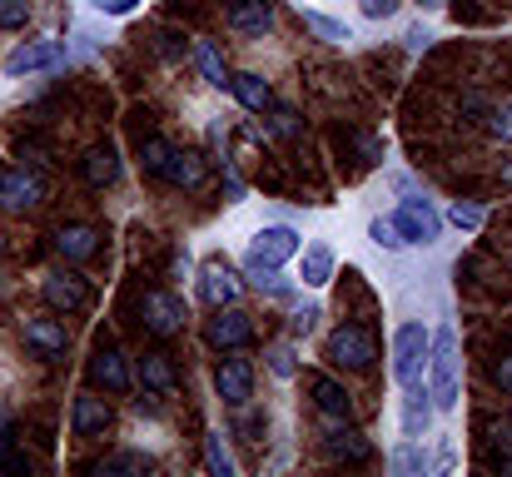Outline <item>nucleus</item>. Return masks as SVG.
I'll use <instances>...</instances> for the list:
<instances>
[{
    "label": "nucleus",
    "mask_w": 512,
    "mask_h": 477,
    "mask_svg": "<svg viewBox=\"0 0 512 477\" xmlns=\"http://www.w3.org/2000/svg\"><path fill=\"white\" fill-rule=\"evenodd\" d=\"M294 254H299V234H294L289 224H269V229H259L254 244H249V259H254V264H269V269L289 264Z\"/></svg>",
    "instance_id": "8"
},
{
    "label": "nucleus",
    "mask_w": 512,
    "mask_h": 477,
    "mask_svg": "<svg viewBox=\"0 0 512 477\" xmlns=\"http://www.w3.org/2000/svg\"><path fill=\"white\" fill-rule=\"evenodd\" d=\"M269 368H274L279 378H294V373H299V363H294V348H289V343H274V348H269Z\"/></svg>",
    "instance_id": "33"
},
{
    "label": "nucleus",
    "mask_w": 512,
    "mask_h": 477,
    "mask_svg": "<svg viewBox=\"0 0 512 477\" xmlns=\"http://www.w3.org/2000/svg\"><path fill=\"white\" fill-rule=\"evenodd\" d=\"M204 338L219 348V353H234V348H249L254 343V318L244 314L239 304H224L219 314L204 323Z\"/></svg>",
    "instance_id": "5"
},
{
    "label": "nucleus",
    "mask_w": 512,
    "mask_h": 477,
    "mask_svg": "<svg viewBox=\"0 0 512 477\" xmlns=\"http://www.w3.org/2000/svg\"><path fill=\"white\" fill-rule=\"evenodd\" d=\"M493 130H498V140H508L512 145V105H503V110L493 115Z\"/></svg>",
    "instance_id": "40"
},
{
    "label": "nucleus",
    "mask_w": 512,
    "mask_h": 477,
    "mask_svg": "<svg viewBox=\"0 0 512 477\" xmlns=\"http://www.w3.org/2000/svg\"><path fill=\"white\" fill-rule=\"evenodd\" d=\"M304 25H309L319 40H353V30H348L343 20H334V15H319V10H304Z\"/></svg>",
    "instance_id": "29"
},
{
    "label": "nucleus",
    "mask_w": 512,
    "mask_h": 477,
    "mask_svg": "<svg viewBox=\"0 0 512 477\" xmlns=\"http://www.w3.org/2000/svg\"><path fill=\"white\" fill-rule=\"evenodd\" d=\"M299 279H304L309 289H324V284L334 279V249H329V244H309L304 259H299Z\"/></svg>",
    "instance_id": "23"
},
{
    "label": "nucleus",
    "mask_w": 512,
    "mask_h": 477,
    "mask_svg": "<svg viewBox=\"0 0 512 477\" xmlns=\"http://www.w3.org/2000/svg\"><path fill=\"white\" fill-rule=\"evenodd\" d=\"M428 40H433V35H428V30H408V45H413V50H423V45H428Z\"/></svg>",
    "instance_id": "43"
},
{
    "label": "nucleus",
    "mask_w": 512,
    "mask_h": 477,
    "mask_svg": "<svg viewBox=\"0 0 512 477\" xmlns=\"http://www.w3.org/2000/svg\"><path fill=\"white\" fill-rule=\"evenodd\" d=\"M65 60V45L60 40H25L5 55V75H35V70H50Z\"/></svg>",
    "instance_id": "9"
},
{
    "label": "nucleus",
    "mask_w": 512,
    "mask_h": 477,
    "mask_svg": "<svg viewBox=\"0 0 512 477\" xmlns=\"http://www.w3.org/2000/svg\"><path fill=\"white\" fill-rule=\"evenodd\" d=\"M150 463L140 458V453H125V458H115V463H100V473H145Z\"/></svg>",
    "instance_id": "35"
},
{
    "label": "nucleus",
    "mask_w": 512,
    "mask_h": 477,
    "mask_svg": "<svg viewBox=\"0 0 512 477\" xmlns=\"http://www.w3.org/2000/svg\"><path fill=\"white\" fill-rule=\"evenodd\" d=\"M244 274H249V284H254V289H264V294H274V299H284V294H289V284H284V279H279V269H269V264L244 259Z\"/></svg>",
    "instance_id": "27"
},
{
    "label": "nucleus",
    "mask_w": 512,
    "mask_h": 477,
    "mask_svg": "<svg viewBox=\"0 0 512 477\" xmlns=\"http://www.w3.org/2000/svg\"><path fill=\"white\" fill-rule=\"evenodd\" d=\"M428 428H433V393L423 383H413L408 403H403V433H408V443H423Z\"/></svg>",
    "instance_id": "17"
},
{
    "label": "nucleus",
    "mask_w": 512,
    "mask_h": 477,
    "mask_svg": "<svg viewBox=\"0 0 512 477\" xmlns=\"http://www.w3.org/2000/svg\"><path fill=\"white\" fill-rule=\"evenodd\" d=\"M25 343L40 353V358H60L65 348H70V333H65V323L60 318H25Z\"/></svg>",
    "instance_id": "16"
},
{
    "label": "nucleus",
    "mask_w": 512,
    "mask_h": 477,
    "mask_svg": "<svg viewBox=\"0 0 512 477\" xmlns=\"http://www.w3.org/2000/svg\"><path fill=\"white\" fill-rule=\"evenodd\" d=\"M184 318H189L184 299H174V294H165V289L145 294V328H150V333H160V338H174V333L184 328Z\"/></svg>",
    "instance_id": "12"
},
{
    "label": "nucleus",
    "mask_w": 512,
    "mask_h": 477,
    "mask_svg": "<svg viewBox=\"0 0 512 477\" xmlns=\"http://www.w3.org/2000/svg\"><path fill=\"white\" fill-rule=\"evenodd\" d=\"M508 184H512V164H508Z\"/></svg>",
    "instance_id": "46"
},
{
    "label": "nucleus",
    "mask_w": 512,
    "mask_h": 477,
    "mask_svg": "<svg viewBox=\"0 0 512 477\" xmlns=\"http://www.w3.org/2000/svg\"><path fill=\"white\" fill-rule=\"evenodd\" d=\"M0 473H30V458H25V453H15V448H5V443H0Z\"/></svg>",
    "instance_id": "36"
},
{
    "label": "nucleus",
    "mask_w": 512,
    "mask_h": 477,
    "mask_svg": "<svg viewBox=\"0 0 512 477\" xmlns=\"http://www.w3.org/2000/svg\"><path fill=\"white\" fill-rule=\"evenodd\" d=\"M160 179L174 184V189H199V184L209 179V164H204L199 150H170L165 169H160Z\"/></svg>",
    "instance_id": "15"
},
{
    "label": "nucleus",
    "mask_w": 512,
    "mask_h": 477,
    "mask_svg": "<svg viewBox=\"0 0 512 477\" xmlns=\"http://www.w3.org/2000/svg\"><path fill=\"white\" fill-rule=\"evenodd\" d=\"M393 224H398V234H403L408 244H433V239L443 234V214H438V209H433V199H423V194L398 199Z\"/></svg>",
    "instance_id": "3"
},
{
    "label": "nucleus",
    "mask_w": 512,
    "mask_h": 477,
    "mask_svg": "<svg viewBox=\"0 0 512 477\" xmlns=\"http://www.w3.org/2000/svg\"><path fill=\"white\" fill-rule=\"evenodd\" d=\"M170 140H160V135H155V140H145V145H140V164H145V169H150V174H160V169H165V159H170Z\"/></svg>",
    "instance_id": "32"
},
{
    "label": "nucleus",
    "mask_w": 512,
    "mask_h": 477,
    "mask_svg": "<svg viewBox=\"0 0 512 477\" xmlns=\"http://www.w3.org/2000/svg\"><path fill=\"white\" fill-rule=\"evenodd\" d=\"M110 423H115V413H110V403L100 393H80L75 398V408H70L75 438H100V433H110Z\"/></svg>",
    "instance_id": "13"
},
{
    "label": "nucleus",
    "mask_w": 512,
    "mask_h": 477,
    "mask_svg": "<svg viewBox=\"0 0 512 477\" xmlns=\"http://www.w3.org/2000/svg\"><path fill=\"white\" fill-rule=\"evenodd\" d=\"M304 388L314 393V408L324 413V418H334V423H348V413H353V393L343 388V383H334L329 373H304Z\"/></svg>",
    "instance_id": "11"
},
{
    "label": "nucleus",
    "mask_w": 512,
    "mask_h": 477,
    "mask_svg": "<svg viewBox=\"0 0 512 477\" xmlns=\"http://www.w3.org/2000/svg\"><path fill=\"white\" fill-rule=\"evenodd\" d=\"M0 244H5V234H0Z\"/></svg>",
    "instance_id": "47"
},
{
    "label": "nucleus",
    "mask_w": 512,
    "mask_h": 477,
    "mask_svg": "<svg viewBox=\"0 0 512 477\" xmlns=\"http://www.w3.org/2000/svg\"><path fill=\"white\" fill-rule=\"evenodd\" d=\"M314 323H319V309L309 304V309H299V314H294V333H314Z\"/></svg>",
    "instance_id": "41"
},
{
    "label": "nucleus",
    "mask_w": 512,
    "mask_h": 477,
    "mask_svg": "<svg viewBox=\"0 0 512 477\" xmlns=\"http://www.w3.org/2000/svg\"><path fill=\"white\" fill-rule=\"evenodd\" d=\"M428 343H433V333H428L423 323H403V328H398V338H393V378H398L403 388L423 383V368H428Z\"/></svg>",
    "instance_id": "2"
},
{
    "label": "nucleus",
    "mask_w": 512,
    "mask_h": 477,
    "mask_svg": "<svg viewBox=\"0 0 512 477\" xmlns=\"http://www.w3.org/2000/svg\"><path fill=\"white\" fill-rule=\"evenodd\" d=\"M140 0H95V10H105V15H130Z\"/></svg>",
    "instance_id": "42"
},
{
    "label": "nucleus",
    "mask_w": 512,
    "mask_h": 477,
    "mask_svg": "<svg viewBox=\"0 0 512 477\" xmlns=\"http://www.w3.org/2000/svg\"><path fill=\"white\" fill-rule=\"evenodd\" d=\"M140 383H145L150 393H174V363H170V353H145V358H140Z\"/></svg>",
    "instance_id": "25"
},
{
    "label": "nucleus",
    "mask_w": 512,
    "mask_h": 477,
    "mask_svg": "<svg viewBox=\"0 0 512 477\" xmlns=\"http://www.w3.org/2000/svg\"><path fill=\"white\" fill-rule=\"evenodd\" d=\"M55 249H60L70 264H85V259L100 249V234H95L90 224H65V229L55 234Z\"/></svg>",
    "instance_id": "22"
},
{
    "label": "nucleus",
    "mask_w": 512,
    "mask_h": 477,
    "mask_svg": "<svg viewBox=\"0 0 512 477\" xmlns=\"http://www.w3.org/2000/svg\"><path fill=\"white\" fill-rule=\"evenodd\" d=\"M428 393H433V408H458V333L453 328H438L433 343H428Z\"/></svg>",
    "instance_id": "1"
},
{
    "label": "nucleus",
    "mask_w": 512,
    "mask_h": 477,
    "mask_svg": "<svg viewBox=\"0 0 512 477\" xmlns=\"http://www.w3.org/2000/svg\"><path fill=\"white\" fill-rule=\"evenodd\" d=\"M194 65H199V75L209 80V85H229V75H224V55L214 50V40H194Z\"/></svg>",
    "instance_id": "26"
},
{
    "label": "nucleus",
    "mask_w": 512,
    "mask_h": 477,
    "mask_svg": "<svg viewBox=\"0 0 512 477\" xmlns=\"http://www.w3.org/2000/svg\"><path fill=\"white\" fill-rule=\"evenodd\" d=\"M368 239H373L378 249H403V244H408V239L398 234V224H393V219H373V224H368Z\"/></svg>",
    "instance_id": "30"
},
{
    "label": "nucleus",
    "mask_w": 512,
    "mask_h": 477,
    "mask_svg": "<svg viewBox=\"0 0 512 477\" xmlns=\"http://www.w3.org/2000/svg\"><path fill=\"white\" fill-rule=\"evenodd\" d=\"M373 358H378V338L363 323H343L329 338V363L339 368H373Z\"/></svg>",
    "instance_id": "4"
},
{
    "label": "nucleus",
    "mask_w": 512,
    "mask_h": 477,
    "mask_svg": "<svg viewBox=\"0 0 512 477\" xmlns=\"http://www.w3.org/2000/svg\"><path fill=\"white\" fill-rule=\"evenodd\" d=\"M80 174H85V184H95V189L115 184V174H120V155H115V145H90L85 159H80Z\"/></svg>",
    "instance_id": "21"
},
{
    "label": "nucleus",
    "mask_w": 512,
    "mask_h": 477,
    "mask_svg": "<svg viewBox=\"0 0 512 477\" xmlns=\"http://www.w3.org/2000/svg\"><path fill=\"white\" fill-rule=\"evenodd\" d=\"M90 378L95 383H105L110 393H130V363H125V353L115 348V343H100L95 348V358H90Z\"/></svg>",
    "instance_id": "14"
},
{
    "label": "nucleus",
    "mask_w": 512,
    "mask_h": 477,
    "mask_svg": "<svg viewBox=\"0 0 512 477\" xmlns=\"http://www.w3.org/2000/svg\"><path fill=\"white\" fill-rule=\"evenodd\" d=\"M229 90H234V100H239L244 110H254V115L274 110V90H269V80H264V75H254V70L229 75Z\"/></svg>",
    "instance_id": "19"
},
{
    "label": "nucleus",
    "mask_w": 512,
    "mask_h": 477,
    "mask_svg": "<svg viewBox=\"0 0 512 477\" xmlns=\"http://www.w3.org/2000/svg\"><path fill=\"white\" fill-rule=\"evenodd\" d=\"M358 10H363V15H373V20H383V15H393V10H398V0H358Z\"/></svg>",
    "instance_id": "38"
},
{
    "label": "nucleus",
    "mask_w": 512,
    "mask_h": 477,
    "mask_svg": "<svg viewBox=\"0 0 512 477\" xmlns=\"http://www.w3.org/2000/svg\"><path fill=\"white\" fill-rule=\"evenodd\" d=\"M204 458H209V468L219 477L234 473V463H229V453H224V433H209V438H204Z\"/></svg>",
    "instance_id": "31"
},
{
    "label": "nucleus",
    "mask_w": 512,
    "mask_h": 477,
    "mask_svg": "<svg viewBox=\"0 0 512 477\" xmlns=\"http://www.w3.org/2000/svg\"><path fill=\"white\" fill-rule=\"evenodd\" d=\"M274 25V0H234L229 5V30L239 35H264Z\"/></svg>",
    "instance_id": "18"
},
{
    "label": "nucleus",
    "mask_w": 512,
    "mask_h": 477,
    "mask_svg": "<svg viewBox=\"0 0 512 477\" xmlns=\"http://www.w3.org/2000/svg\"><path fill=\"white\" fill-rule=\"evenodd\" d=\"M10 438V418H5V408H0V443Z\"/></svg>",
    "instance_id": "44"
},
{
    "label": "nucleus",
    "mask_w": 512,
    "mask_h": 477,
    "mask_svg": "<svg viewBox=\"0 0 512 477\" xmlns=\"http://www.w3.org/2000/svg\"><path fill=\"white\" fill-rule=\"evenodd\" d=\"M199 294H204L214 309H224V304H239V279L229 274V264H204Z\"/></svg>",
    "instance_id": "20"
},
{
    "label": "nucleus",
    "mask_w": 512,
    "mask_h": 477,
    "mask_svg": "<svg viewBox=\"0 0 512 477\" xmlns=\"http://www.w3.org/2000/svg\"><path fill=\"white\" fill-rule=\"evenodd\" d=\"M418 5H423V10H438V5H448V0H418Z\"/></svg>",
    "instance_id": "45"
},
{
    "label": "nucleus",
    "mask_w": 512,
    "mask_h": 477,
    "mask_svg": "<svg viewBox=\"0 0 512 477\" xmlns=\"http://www.w3.org/2000/svg\"><path fill=\"white\" fill-rule=\"evenodd\" d=\"M448 224H458V229L478 234V229L488 224V209H483V204H473V199H458V204L448 209Z\"/></svg>",
    "instance_id": "28"
},
{
    "label": "nucleus",
    "mask_w": 512,
    "mask_h": 477,
    "mask_svg": "<svg viewBox=\"0 0 512 477\" xmlns=\"http://www.w3.org/2000/svg\"><path fill=\"white\" fill-rule=\"evenodd\" d=\"M274 130L279 135H299V115L294 110H274Z\"/></svg>",
    "instance_id": "39"
},
{
    "label": "nucleus",
    "mask_w": 512,
    "mask_h": 477,
    "mask_svg": "<svg viewBox=\"0 0 512 477\" xmlns=\"http://www.w3.org/2000/svg\"><path fill=\"white\" fill-rule=\"evenodd\" d=\"M214 388L229 408H244L254 398V368L249 358H219V373H214Z\"/></svg>",
    "instance_id": "10"
},
{
    "label": "nucleus",
    "mask_w": 512,
    "mask_h": 477,
    "mask_svg": "<svg viewBox=\"0 0 512 477\" xmlns=\"http://www.w3.org/2000/svg\"><path fill=\"white\" fill-rule=\"evenodd\" d=\"M493 383H498L503 393H512V353H503V358L493 363Z\"/></svg>",
    "instance_id": "37"
},
{
    "label": "nucleus",
    "mask_w": 512,
    "mask_h": 477,
    "mask_svg": "<svg viewBox=\"0 0 512 477\" xmlns=\"http://www.w3.org/2000/svg\"><path fill=\"white\" fill-rule=\"evenodd\" d=\"M35 204H45V179H40L35 169H5V174H0V209L25 214V209H35Z\"/></svg>",
    "instance_id": "7"
},
{
    "label": "nucleus",
    "mask_w": 512,
    "mask_h": 477,
    "mask_svg": "<svg viewBox=\"0 0 512 477\" xmlns=\"http://www.w3.org/2000/svg\"><path fill=\"white\" fill-rule=\"evenodd\" d=\"M40 294H45V304H50L55 314H85V309L95 304V289H90L80 274H50V279L40 284Z\"/></svg>",
    "instance_id": "6"
},
{
    "label": "nucleus",
    "mask_w": 512,
    "mask_h": 477,
    "mask_svg": "<svg viewBox=\"0 0 512 477\" xmlns=\"http://www.w3.org/2000/svg\"><path fill=\"white\" fill-rule=\"evenodd\" d=\"M324 448H329V458H343V463H368V453H373L368 438L353 433V428H329Z\"/></svg>",
    "instance_id": "24"
},
{
    "label": "nucleus",
    "mask_w": 512,
    "mask_h": 477,
    "mask_svg": "<svg viewBox=\"0 0 512 477\" xmlns=\"http://www.w3.org/2000/svg\"><path fill=\"white\" fill-rule=\"evenodd\" d=\"M30 20V5L25 0H0V30H20Z\"/></svg>",
    "instance_id": "34"
}]
</instances>
